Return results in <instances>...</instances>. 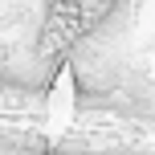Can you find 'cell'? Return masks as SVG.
<instances>
[{
  "instance_id": "6da1fadb",
  "label": "cell",
  "mask_w": 155,
  "mask_h": 155,
  "mask_svg": "<svg viewBox=\"0 0 155 155\" xmlns=\"http://www.w3.org/2000/svg\"><path fill=\"white\" fill-rule=\"evenodd\" d=\"M102 8H82V4H53L49 8L45 33H41V53H65L78 37L86 33V21H94Z\"/></svg>"
}]
</instances>
